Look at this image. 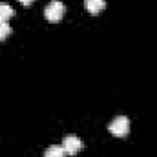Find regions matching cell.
Returning a JSON list of instances; mask_svg holds the SVG:
<instances>
[{"instance_id": "6da1fadb", "label": "cell", "mask_w": 157, "mask_h": 157, "mask_svg": "<svg viewBox=\"0 0 157 157\" xmlns=\"http://www.w3.org/2000/svg\"><path fill=\"white\" fill-rule=\"evenodd\" d=\"M64 11H66V7H64V4H62L60 0H49V4H48L46 9H44V17H46L48 22L57 24V22H60V18L64 17Z\"/></svg>"}, {"instance_id": "7a4b0ae2", "label": "cell", "mask_w": 157, "mask_h": 157, "mask_svg": "<svg viewBox=\"0 0 157 157\" xmlns=\"http://www.w3.org/2000/svg\"><path fill=\"white\" fill-rule=\"evenodd\" d=\"M110 132L115 135V137H124L128 132H130V121L124 115H119L110 122Z\"/></svg>"}, {"instance_id": "3957f363", "label": "cell", "mask_w": 157, "mask_h": 157, "mask_svg": "<svg viewBox=\"0 0 157 157\" xmlns=\"http://www.w3.org/2000/svg\"><path fill=\"white\" fill-rule=\"evenodd\" d=\"M62 148H64L66 155H75L82 148V141L78 137H75V135H66L64 141H62Z\"/></svg>"}, {"instance_id": "277c9868", "label": "cell", "mask_w": 157, "mask_h": 157, "mask_svg": "<svg viewBox=\"0 0 157 157\" xmlns=\"http://www.w3.org/2000/svg\"><path fill=\"white\" fill-rule=\"evenodd\" d=\"M84 6L91 15H97L106 7V2L104 0H84Z\"/></svg>"}, {"instance_id": "5b68a950", "label": "cell", "mask_w": 157, "mask_h": 157, "mask_svg": "<svg viewBox=\"0 0 157 157\" xmlns=\"http://www.w3.org/2000/svg\"><path fill=\"white\" fill-rule=\"evenodd\" d=\"M13 15H15L13 7L7 2H0V22H7Z\"/></svg>"}, {"instance_id": "8992f818", "label": "cell", "mask_w": 157, "mask_h": 157, "mask_svg": "<svg viewBox=\"0 0 157 157\" xmlns=\"http://www.w3.org/2000/svg\"><path fill=\"white\" fill-rule=\"evenodd\" d=\"M44 157H66V152H64L62 146H59V144H51L49 148H46Z\"/></svg>"}, {"instance_id": "52a82bcc", "label": "cell", "mask_w": 157, "mask_h": 157, "mask_svg": "<svg viewBox=\"0 0 157 157\" xmlns=\"http://www.w3.org/2000/svg\"><path fill=\"white\" fill-rule=\"evenodd\" d=\"M11 35V26L7 22H0V40L7 39Z\"/></svg>"}, {"instance_id": "ba28073f", "label": "cell", "mask_w": 157, "mask_h": 157, "mask_svg": "<svg viewBox=\"0 0 157 157\" xmlns=\"http://www.w3.org/2000/svg\"><path fill=\"white\" fill-rule=\"evenodd\" d=\"M18 2H20V4H24V6H29L33 0H18Z\"/></svg>"}]
</instances>
